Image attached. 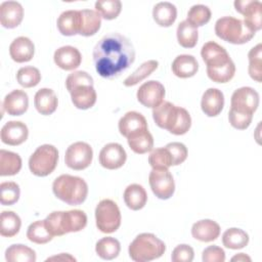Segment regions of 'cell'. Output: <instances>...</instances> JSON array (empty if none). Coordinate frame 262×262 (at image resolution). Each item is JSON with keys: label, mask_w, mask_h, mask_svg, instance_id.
<instances>
[{"label": "cell", "mask_w": 262, "mask_h": 262, "mask_svg": "<svg viewBox=\"0 0 262 262\" xmlns=\"http://www.w3.org/2000/svg\"><path fill=\"white\" fill-rule=\"evenodd\" d=\"M135 60V50L128 38L119 33L104 35L93 49L96 72L105 79H115Z\"/></svg>", "instance_id": "cell-1"}, {"label": "cell", "mask_w": 262, "mask_h": 262, "mask_svg": "<svg viewBox=\"0 0 262 262\" xmlns=\"http://www.w3.org/2000/svg\"><path fill=\"white\" fill-rule=\"evenodd\" d=\"M207 66V75L216 83L229 82L235 74V66L224 47L214 41L205 43L201 50Z\"/></svg>", "instance_id": "cell-2"}, {"label": "cell", "mask_w": 262, "mask_h": 262, "mask_svg": "<svg viewBox=\"0 0 262 262\" xmlns=\"http://www.w3.org/2000/svg\"><path fill=\"white\" fill-rule=\"evenodd\" d=\"M152 118L160 128L166 129L174 135L185 134L191 126L189 113L170 101H163L152 108Z\"/></svg>", "instance_id": "cell-3"}, {"label": "cell", "mask_w": 262, "mask_h": 262, "mask_svg": "<svg viewBox=\"0 0 262 262\" xmlns=\"http://www.w3.org/2000/svg\"><path fill=\"white\" fill-rule=\"evenodd\" d=\"M66 87L71 94L73 104L79 110H88L96 102V91L92 77L84 71L70 74L66 80Z\"/></svg>", "instance_id": "cell-4"}, {"label": "cell", "mask_w": 262, "mask_h": 262, "mask_svg": "<svg viewBox=\"0 0 262 262\" xmlns=\"http://www.w3.org/2000/svg\"><path fill=\"white\" fill-rule=\"evenodd\" d=\"M44 222L53 236H60L84 229L87 224V215L82 210L54 211L45 218Z\"/></svg>", "instance_id": "cell-5"}, {"label": "cell", "mask_w": 262, "mask_h": 262, "mask_svg": "<svg viewBox=\"0 0 262 262\" xmlns=\"http://www.w3.org/2000/svg\"><path fill=\"white\" fill-rule=\"evenodd\" d=\"M54 195L68 205L82 204L88 194V185L86 181L78 176L62 174L54 179L52 183Z\"/></svg>", "instance_id": "cell-6"}, {"label": "cell", "mask_w": 262, "mask_h": 262, "mask_svg": "<svg viewBox=\"0 0 262 262\" xmlns=\"http://www.w3.org/2000/svg\"><path fill=\"white\" fill-rule=\"evenodd\" d=\"M166 251L163 241L152 233H140L129 245V256L133 261L146 262L160 258Z\"/></svg>", "instance_id": "cell-7"}, {"label": "cell", "mask_w": 262, "mask_h": 262, "mask_svg": "<svg viewBox=\"0 0 262 262\" xmlns=\"http://www.w3.org/2000/svg\"><path fill=\"white\" fill-rule=\"evenodd\" d=\"M215 33L223 41L237 45L249 42L255 36V33L246 26L244 20L233 16L218 18L215 24Z\"/></svg>", "instance_id": "cell-8"}, {"label": "cell", "mask_w": 262, "mask_h": 262, "mask_svg": "<svg viewBox=\"0 0 262 262\" xmlns=\"http://www.w3.org/2000/svg\"><path fill=\"white\" fill-rule=\"evenodd\" d=\"M58 150L54 145L43 144L31 155L29 159L30 171L38 176L45 177L51 174L57 166Z\"/></svg>", "instance_id": "cell-9"}, {"label": "cell", "mask_w": 262, "mask_h": 262, "mask_svg": "<svg viewBox=\"0 0 262 262\" xmlns=\"http://www.w3.org/2000/svg\"><path fill=\"white\" fill-rule=\"evenodd\" d=\"M121 212L118 205L110 200H101L95 208V221L97 228L103 233L115 232L121 225Z\"/></svg>", "instance_id": "cell-10"}, {"label": "cell", "mask_w": 262, "mask_h": 262, "mask_svg": "<svg viewBox=\"0 0 262 262\" xmlns=\"http://www.w3.org/2000/svg\"><path fill=\"white\" fill-rule=\"evenodd\" d=\"M93 159L92 147L84 141L72 143L66 150V165L76 171L84 170L90 166Z\"/></svg>", "instance_id": "cell-11"}, {"label": "cell", "mask_w": 262, "mask_h": 262, "mask_svg": "<svg viewBox=\"0 0 262 262\" xmlns=\"http://www.w3.org/2000/svg\"><path fill=\"white\" fill-rule=\"evenodd\" d=\"M148 182L154 194L161 200L170 199L175 191V182L168 169H152Z\"/></svg>", "instance_id": "cell-12"}, {"label": "cell", "mask_w": 262, "mask_h": 262, "mask_svg": "<svg viewBox=\"0 0 262 262\" xmlns=\"http://www.w3.org/2000/svg\"><path fill=\"white\" fill-rule=\"evenodd\" d=\"M259 105V94L252 87H241L231 95L230 108L239 113L254 115Z\"/></svg>", "instance_id": "cell-13"}, {"label": "cell", "mask_w": 262, "mask_h": 262, "mask_svg": "<svg viewBox=\"0 0 262 262\" xmlns=\"http://www.w3.org/2000/svg\"><path fill=\"white\" fill-rule=\"evenodd\" d=\"M234 7L237 12L244 15L246 26L256 33L262 28V4L258 0H236Z\"/></svg>", "instance_id": "cell-14"}, {"label": "cell", "mask_w": 262, "mask_h": 262, "mask_svg": "<svg viewBox=\"0 0 262 262\" xmlns=\"http://www.w3.org/2000/svg\"><path fill=\"white\" fill-rule=\"evenodd\" d=\"M137 100L146 107L155 108L163 102L165 87L159 81L150 80L143 83L137 90Z\"/></svg>", "instance_id": "cell-15"}, {"label": "cell", "mask_w": 262, "mask_h": 262, "mask_svg": "<svg viewBox=\"0 0 262 262\" xmlns=\"http://www.w3.org/2000/svg\"><path fill=\"white\" fill-rule=\"evenodd\" d=\"M98 159L100 165L103 168L108 170H116L125 164L127 160V154L120 143L111 142L101 148Z\"/></svg>", "instance_id": "cell-16"}, {"label": "cell", "mask_w": 262, "mask_h": 262, "mask_svg": "<svg viewBox=\"0 0 262 262\" xmlns=\"http://www.w3.org/2000/svg\"><path fill=\"white\" fill-rule=\"evenodd\" d=\"M1 141L8 145H19L29 136V130L25 123L20 121H9L1 129Z\"/></svg>", "instance_id": "cell-17"}, {"label": "cell", "mask_w": 262, "mask_h": 262, "mask_svg": "<svg viewBox=\"0 0 262 262\" xmlns=\"http://www.w3.org/2000/svg\"><path fill=\"white\" fill-rule=\"evenodd\" d=\"M24 8L16 1H4L0 5V23L6 29H14L20 25Z\"/></svg>", "instance_id": "cell-18"}, {"label": "cell", "mask_w": 262, "mask_h": 262, "mask_svg": "<svg viewBox=\"0 0 262 262\" xmlns=\"http://www.w3.org/2000/svg\"><path fill=\"white\" fill-rule=\"evenodd\" d=\"M53 59L58 68L64 71H73L81 64L82 55L76 47L67 45L55 50Z\"/></svg>", "instance_id": "cell-19"}, {"label": "cell", "mask_w": 262, "mask_h": 262, "mask_svg": "<svg viewBox=\"0 0 262 262\" xmlns=\"http://www.w3.org/2000/svg\"><path fill=\"white\" fill-rule=\"evenodd\" d=\"M2 106L10 116H21L28 110L29 96L24 90H12L4 97Z\"/></svg>", "instance_id": "cell-20"}, {"label": "cell", "mask_w": 262, "mask_h": 262, "mask_svg": "<svg viewBox=\"0 0 262 262\" xmlns=\"http://www.w3.org/2000/svg\"><path fill=\"white\" fill-rule=\"evenodd\" d=\"M224 106V95L217 88L207 89L201 100V107L204 114L208 117L218 116Z\"/></svg>", "instance_id": "cell-21"}, {"label": "cell", "mask_w": 262, "mask_h": 262, "mask_svg": "<svg viewBox=\"0 0 262 262\" xmlns=\"http://www.w3.org/2000/svg\"><path fill=\"white\" fill-rule=\"evenodd\" d=\"M119 131L121 135L125 136L126 138L136 132L147 130V122L143 115L140 113L131 111L126 113L119 121L118 124Z\"/></svg>", "instance_id": "cell-22"}, {"label": "cell", "mask_w": 262, "mask_h": 262, "mask_svg": "<svg viewBox=\"0 0 262 262\" xmlns=\"http://www.w3.org/2000/svg\"><path fill=\"white\" fill-rule=\"evenodd\" d=\"M35 53L34 43L28 37H17L15 38L9 46L10 57L16 62H27L30 61Z\"/></svg>", "instance_id": "cell-23"}, {"label": "cell", "mask_w": 262, "mask_h": 262, "mask_svg": "<svg viewBox=\"0 0 262 262\" xmlns=\"http://www.w3.org/2000/svg\"><path fill=\"white\" fill-rule=\"evenodd\" d=\"M192 236L204 243H209L217 239L220 234V226L217 222L211 219H204L193 223L191 227Z\"/></svg>", "instance_id": "cell-24"}, {"label": "cell", "mask_w": 262, "mask_h": 262, "mask_svg": "<svg viewBox=\"0 0 262 262\" xmlns=\"http://www.w3.org/2000/svg\"><path fill=\"white\" fill-rule=\"evenodd\" d=\"M34 104L38 113L43 116H49L57 108V96L52 89L41 88L35 94Z\"/></svg>", "instance_id": "cell-25"}, {"label": "cell", "mask_w": 262, "mask_h": 262, "mask_svg": "<svg viewBox=\"0 0 262 262\" xmlns=\"http://www.w3.org/2000/svg\"><path fill=\"white\" fill-rule=\"evenodd\" d=\"M171 68L175 76L181 79H186L196 74L199 70V63L193 55L180 54L175 57Z\"/></svg>", "instance_id": "cell-26"}, {"label": "cell", "mask_w": 262, "mask_h": 262, "mask_svg": "<svg viewBox=\"0 0 262 262\" xmlns=\"http://www.w3.org/2000/svg\"><path fill=\"white\" fill-rule=\"evenodd\" d=\"M79 14H80L79 35L84 37L95 35L101 26L100 14L93 9L79 10Z\"/></svg>", "instance_id": "cell-27"}, {"label": "cell", "mask_w": 262, "mask_h": 262, "mask_svg": "<svg viewBox=\"0 0 262 262\" xmlns=\"http://www.w3.org/2000/svg\"><path fill=\"white\" fill-rule=\"evenodd\" d=\"M124 202L126 206L133 210L138 211L142 209L147 202V194L145 189L140 184H130L124 190Z\"/></svg>", "instance_id": "cell-28"}, {"label": "cell", "mask_w": 262, "mask_h": 262, "mask_svg": "<svg viewBox=\"0 0 262 262\" xmlns=\"http://www.w3.org/2000/svg\"><path fill=\"white\" fill-rule=\"evenodd\" d=\"M152 17L160 27H170L177 17V8L171 2H159L154 6Z\"/></svg>", "instance_id": "cell-29"}, {"label": "cell", "mask_w": 262, "mask_h": 262, "mask_svg": "<svg viewBox=\"0 0 262 262\" xmlns=\"http://www.w3.org/2000/svg\"><path fill=\"white\" fill-rule=\"evenodd\" d=\"M59 33L63 36H75L79 34L80 14L79 10L63 11L56 21Z\"/></svg>", "instance_id": "cell-30"}, {"label": "cell", "mask_w": 262, "mask_h": 262, "mask_svg": "<svg viewBox=\"0 0 262 262\" xmlns=\"http://www.w3.org/2000/svg\"><path fill=\"white\" fill-rule=\"evenodd\" d=\"M127 141L130 148L138 155L146 154L154 147V138L148 129L129 135L127 137Z\"/></svg>", "instance_id": "cell-31"}, {"label": "cell", "mask_w": 262, "mask_h": 262, "mask_svg": "<svg viewBox=\"0 0 262 262\" xmlns=\"http://www.w3.org/2000/svg\"><path fill=\"white\" fill-rule=\"evenodd\" d=\"M21 169L20 157L12 151L0 149V175L12 176L17 174Z\"/></svg>", "instance_id": "cell-32"}, {"label": "cell", "mask_w": 262, "mask_h": 262, "mask_svg": "<svg viewBox=\"0 0 262 262\" xmlns=\"http://www.w3.org/2000/svg\"><path fill=\"white\" fill-rule=\"evenodd\" d=\"M177 40L180 46L184 48H192L196 45L199 39L198 28L192 26L186 19L181 21L177 27Z\"/></svg>", "instance_id": "cell-33"}, {"label": "cell", "mask_w": 262, "mask_h": 262, "mask_svg": "<svg viewBox=\"0 0 262 262\" xmlns=\"http://www.w3.org/2000/svg\"><path fill=\"white\" fill-rule=\"evenodd\" d=\"M120 251V242L112 236L102 237L95 245L96 254L103 260H113L117 258Z\"/></svg>", "instance_id": "cell-34"}, {"label": "cell", "mask_w": 262, "mask_h": 262, "mask_svg": "<svg viewBox=\"0 0 262 262\" xmlns=\"http://www.w3.org/2000/svg\"><path fill=\"white\" fill-rule=\"evenodd\" d=\"M5 259L8 262H35L36 253L25 245L14 244L6 249Z\"/></svg>", "instance_id": "cell-35"}, {"label": "cell", "mask_w": 262, "mask_h": 262, "mask_svg": "<svg viewBox=\"0 0 262 262\" xmlns=\"http://www.w3.org/2000/svg\"><path fill=\"white\" fill-rule=\"evenodd\" d=\"M249 243L248 233L241 228H229L222 235V244L227 249L237 250L245 248Z\"/></svg>", "instance_id": "cell-36"}, {"label": "cell", "mask_w": 262, "mask_h": 262, "mask_svg": "<svg viewBox=\"0 0 262 262\" xmlns=\"http://www.w3.org/2000/svg\"><path fill=\"white\" fill-rule=\"evenodd\" d=\"M1 227L0 234L6 237L16 235L20 229L21 221L19 216L12 211H3L1 213Z\"/></svg>", "instance_id": "cell-37"}, {"label": "cell", "mask_w": 262, "mask_h": 262, "mask_svg": "<svg viewBox=\"0 0 262 262\" xmlns=\"http://www.w3.org/2000/svg\"><path fill=\"white\" fill-rule=\"evenodd\" d=\"M27 237L35 244L43 245L50 242L53 238V235L48 231L44 220H38L31 223L28 227Z\"/></svg>", "instance_id": "cell-38"}, {"label": "cell", "mask_w": 262, "mask_h": 262, "mask_svg": "<svg viewBox=\"0 0 262 262\" xmlns=\"http://www.w3.org/2000/svg\"><path fill=\"white\" fill-rule=\"evenodd\" d=\"M249 75L256 82H261L262 77V44L259 43L253 47L249 53Z\"/></svg>", "instance_id": "cell-39"}, {"label": "cell", "mask_w": 262, "mask_h": 262, "mask_svg": "<svg viewBox=\"0 0 262 262\" xmlns=\"http://www.w3.org/2000/svg\"><path fill=\"white\" fill-rule=\"evenodd\" d=\"M158 66L159 62L154 59L143 62L135 72H133L124 80V85L126 87H131L138 84L139 82L147 78L151 73H154L158 69Z\"/></svg>", "instance_id": "cell-40"}, {"label": "cell", "mask_w": 262, "mask_h": 262, "mask_svg": "<svg viewBox=\"0 0 262 262\" xmlns=\"http://www.w3.org/2000/svg\"><path fill=\"white\" fill-rule=\"evenodd\" d=\"M95 10L106 20L115 19L122 10V3L119 0H100L95 2Z\"/></svg>", "instance_id": "cell-41"}, {"label": "cell", "mask_w": 262, "mask_h": 262, "mask_svg": "<svg viewBox=\"0 0 262 262\" xmlns=\"http://www.w3.org/2000/svg\"><path fill=\"white\" fill-rule=\"evenodd\" d=\"M16 80L20 86L25 88H31L39 84L41 81V74L37 68L28 66L20 68L17 71Z\"/></svg>", "instance_id": "cell-42"}, {"label": "cell", "mask_w": 262, "mask_h": 262, "mask_svg": "<svg viewBox=\"0 0 262 262\" xmlns=\"http://www.w3.org/2000/svg\"><path fill=\"white\" fill-rule=\"evenodd\" d=\"M148 163L152 169H168L173 166L171 154L166 146L152 149L148 156Z\"/></svg>", "instance_id": "cell-43"}, {"label": "cell", "mask_w": 262, "mask_h": 262, "mask_svg": "<svg viewBox=\"0 0 262 262\" xmlns=\"http://www.w3.org/2000/svg\"><path fill=\"white\" fill-rule=\"evenodd\" d=\"M211 19V10L208 6L196 4L189 8L186 20L194 27H202Z\"/></svg>", "instance_id": "cell-44"}, {"label": "cell", "mask_w": 262, "mask_h": 262, "mask_svg": "<svg viewBox=\"0 0 262 262\" xmlns=\"http://www.w3.org/2000/svg\"><path fill=\"white\" fill-rule=\"evenodd\" d=\"M20 190L17 183L13 181L2 182L0 184V202L3 206H11L19 199Z\"/></svg>", "instance_id": "cell-45"}, {"label": "cell", "mask_w": 262, "mask_h": 262, "mask_svg": "<svg viewBox=\"0 0 262 262\" xmlns=\"http://www.w3.org/2000/svg\"><path fill=\"white\" fill-rule=\"evenodd\" d=\"M253 119V115L251 114H245V113H239L233 110H229L228 112V120L230 125L238 130H245L247 129Z\"/></svg>", "instance_id": "cell-46"}, {"label": "cell", "mask_w": 262, "mask_h": 262, "mask_svg": "<svg viewBox=\"0 0 262 262\" xmlns=\"http://www.w3.org/2000/svg\"><path fill=\"white\" fill-rule=\"evenodd\" d=\"M168 150L171 154L173 166L182 164L187 158V148L181 142H170L166 145Z\"/></svg>", "instance_id": "cell-47"}, {"label": "cell", "mask_w": 262, "mask_h": 262, "mask_svg": "<svg viewBox=\"0 0 262 262\" xmlns=\"http://www.w3.org/2000/svg\"><path fill=\"white\" fill-rule=\"evenodd\" d=\"M193 249L188 245L182 244L174 248L171 255V260L173 262H191L193 260Z\"/></svg>", "instance_id": "cell-48"}, {"label": "cell", "mask_w": 262, "mask_h": 262, "mask_svg": "<svg viewBox=\"0 0 262 262\" xmlns=\"http://www.w3.org/2000/svg\"><path fill=\"white\" fill-rule=\"evenodd\" d=\"M202 260L204 262H224L225 252L218 246H209L203 251Z\"/></svg>", "instance_id": "cell-49"}, {"label": "cell", "mask_w": 262, "mask_h": 262, "mask_svg": "<svg viewBox=\"0 0 262 262\" xmlns=\"http://www.w3.org/2000/svg\"><path fill=\"white\" fill-rule=\"evenodd\" d=\"M51 260H62V261H76V259L74 258V257H72L71 255H69V254H64V253H62V254H60V255H58V256H53V257H50V258H48L46 261H51Z\"/></svg>", "instance_id": "cell-50"}, {"label": "cell", "mask_w": 262, "mask_h": 262, "mask_svg": "<svg viewBox=\"0 0 262 262\" xmlns=\"http://www.w3.org/2000/svg\"><path fill=\"white\" fill-rule=\"evenodd\" d=\"M231 261H237V262H245V261H248V262H251V258L246 255L245 253H239L235 256H233L231 258Z\"/></svg>", "instance_id": "cell-51"}]
</instances>
